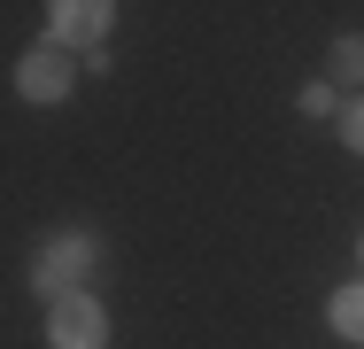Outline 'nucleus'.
Masks as SVG:
<instances>
[{"mask_svg":"<svg viewBox=\"0 0 364 349\" xmlns=\"http://www.w3.org/2000/svg\"><path fill=\"white\" fill-rule=\"evenodd\" d=\"M85 272H93V241H77V233H70V241H47V249H39V272H31V279H39V295L63 303Z\"/></svg>","mask_w":364,"mask_h":349,"instance_id":"2","label":"nucleus"},{"mask_svg":"<svg viewBox=\"0 0 364 349\" xmlns=\"http://www.w3.org/2000/svg\"><path fill=\"white\" fill-rule=\"evenodd\" d=\"M101 31H109V8H101V0H63V8H55V39L101 47Z\"/></svg>","mask_w":364,"mask_h":349,"instance_id":"4","label":"nucleus"},{"mask_svg":"<svg viewBox=\"0 0 364 349\" xmlns=\"http://www.w3.org/2000/svg\"><path fill=\"white\" fill-rule=\"evenodd\" d=\"M333 334L364 342V287H341V295H333Z\"/></svg>","mask_w":364,"mask_h":349,"instance_id":"5","label":"nucleus"},{"mask_svg":"<svg viewBox=\"0 0 364 349\" xmlns=\"http://www.w3.org/2000/svg\"><path fill=\"white\" fill-rule=\"evenodd\" d=\"M302 117H333V85H302Z\"/></svg>","mask_w":364,"mask_h":349,"instance_id":"8","label":"nucleus"},{"mask_svg":"<svg viewBox=\"0 0 364 349\" xmlns=\"http://www.w3.org/2000/svg\"><path fill=\"white\" fill-rule=\"evenodd\" d=\"M333 78L364 85V39H341V47H333Z\"/></svg>","mask_w":364,"mask_h":349,"instance_id":"6","label":"nucleus"},{"mask_svg":"<svg viewBox=\"0 0 364 349\" xmlns=\"http://www.w3.org/2000/svg\"><path fill=\"white\" fill-rule=\"evenodd\" d=\"M47 342H55V349H101V342H109L101 303H93V295H63L55 318H47Z\"/></svg>","mask_w":364,"mask_h":349,"instance_id":"1","label":"nucleus"},{"mask_svg":"<svg viewBox=\"0 0 364 349\" xmlns=\"http://www.w3.org/2000/svg\"><path fill=\"white\" fill-rule=\"evenodd\" d=\"M341 140L364 155V101H349V109H341Z\"/></svg>","mask_w":364,"mask_h":349,"instance_id":"7","label":"nucleus"},{"mask_svg":"<svg viewBox=\"0 0 364 349\" xmlns=\"http://www.w3.org/2000/svg\"><path fill=\"white\" fill-rule=\"evenodd\" d=\"M16 85H23V101H63V93H70V55H63V47L23 55V63H16Z\"/></svg>","mask_w":364,"mask_h":349,"instance_id":"3","label":"nucleus"}]
</instances>
